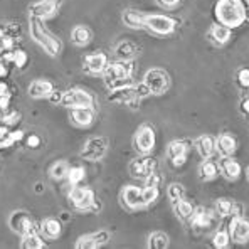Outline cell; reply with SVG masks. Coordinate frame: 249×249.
Instances as JSON below:
<instances>
[{
  "label": "cell",
  "instance_id": "obj_1",
  "mask_svg": "<svg viewBox=\"0 0 249 249\" xmlns=\"http://www.w3.org/2000/svg\"><path fill=\"white\" fill-rule=\"evenodd\" d=\"M215 19L219 24L236 29L248 20L243 0H219L215 3Z\"/></svg>",
  "mask_w": 249,
  "mask_h": 249
},
{
  "label": "cell",
  "instance_id": "obj_2",
  "mask_svg": "<svg viewBox=\"0 0 249 249\" xmlns=\"http://www.w3.org/2000/svg\"><path fill=\"white\" fill-rule=\"evenodd\" d=\"M29 24H31L29 25V29H31L32 39H34V41L37 42L39 46H41L42 49L49 54V56H57V54L61 53V42L57 41V39H54L53 36H51V32L44 27L42 19L32 16Z\"/></svg>",
  "mask_w": 249,
  "mask_h": 249
},
{
  "label": "cell",
  "instance_id": "obj_3",
  "mask_svg": "<svg viewBox=\"0 0 249 249\" xmlns=\"http://www.w3.org/2000/svg\"><path fill=\"white\" fill-rule=\"evenodd\" d=\"M69 202L78 211H91L94 204H96V197H94L93 190L84 189V187L79 185H72L71 192H69Z\"/></svg>",
  "mask_w": 249,
  "mask_h": 249
},
{
  "label": "cell",
  "instance_id": "obj_4",
  "mask_svg": "<svg viewBox=\"0 0 249 249\" xmlns=\"http://www.w3.org/2000/svg\"><path fill=\"white\" fill-rule=\"evenodd\" d=\"M9 224L14 232H19L20 236H25V234H31V232H39V231H41V228L36 229V224L32 222V219L29 217L27 212H24V211L14 212L9 219Z\"/></svg>",
  "mask_w": 249,
  "mask_h": 249
},
{
  "label": "cell",
  "instance_id": "obj_5",
  "mask_svg": "<svg viewBox=\"0 0 249 249\" xmlns=\"http://www.w3.org/2000/svg\"><path fill=\"white\" fill-rule=\"evenodd\" d=\"M61 103L72 109V108H81V106H93L94 98L83 89H69L62 93Z\"/></svg>",
  "mask_w": 249,
  "mask_h": 249
},
{
  "label": "cell",
  "instance_id": "obj_6",
  "mask_svg": "<svg viewBox=\"0 0 249 249\" xmlns=\"http://www.w3.org/2000/svg\"><path fill=\"white\" fill-rule=\"evenodd\" d=\"M143 83L153 94H162L168 88V74L162 69H150L145 74Z\"/></svg>",
  "mask_w": 249,
  "mask_h": 249
},
{
  "label": "cell",
  "instance_id": "obj_7",
  "mask_svg": "<svg viewBox=\"0 0 249 249\" xmlns=\"http://www.w3.org/2000/svg\"><path fill=\"white\" fill-rule=\"evenodd\" d=\"M106 150H108V142L101 137H96V138H91L88 140V143L84 145L83 152H81V157L84 160H89V162H98L105 157Z\"/></svg>",
  "mask_w": 249,
  "mask_h": 249
},
{
  "label": "cell",
  "instance_id": "obj_8",
  "mask_svg": "<svg viewBox=\"0 0 249 249\" xmlns=\"http://www.w3.org/2000/svg\"><path fill=\"white\" fill-rule=\"evenodd\" d=\"M109 101L118 103V105H130L131 108H138L137 105H140V98H138L137 88H135L133 84L118 88V89H113L111 94H109Z\"/></svg>",
  "mask_w": 249,
  "mask_h": 249
},
{
  "label": "cell",
  "instance_id": "obj_9",
  "mask_svg": "<svg viewBox=\"0 0 249 249\" xmlns=\"http://www.w3.org/2000/svg\"><path fill=\"white\" fill-rule=\"evenodd\" d=\"M133 62L131 61H118V62H111V64L106 66V69L103 71L105 74V81H111V79H124V78H131L133 74Z\"/></svg>",
  "mask_w": 249,
  "mask_h": 249
},
{
  "label": "cell",
  "instance_id": "obj_10",
  "mask_svg": "<svg viewBox=\"0 0 249 249\" xmlns=\"http://www.w3.org/2000/svg\"><path fill=\"white\" fill-rule=\"evenodd\" d=\"M133 145H135V150L143 153V155L152 152L153 146H155V133H153L152 128L146 126V124L138 128L137 135H135Z\"/></svg>",
  "mask_w": 249,
  "mask_h": 249
},
{
  "label": "cell",
  "instance_id": "obj_11",
  "mask_svg": "<svg viewBox=\"0 0 249 249\" xmlns=\"http://www.w3.org/2000/svg\"><path fill=\"white\" fill-rule=\"evenodd\" d=\"M145 27L159 36H167L170 32H174L175 20L167 16H146Z\"/></svg>",
  "mask_w": 249,
  "mask_h": 249
},
{
  "label": "cell",
  "instance_id": "obj_12",
  "mask_svg": "<svg viewBox=\"0 0 249 249\" xmlns=\"http://www.w3.org/2000/svg\"><path fill=\"white\" fill-rule=\"evenodd\" d=\"M157 170V162L150 157H142V159H135L130 163V174L135 178H145L148 177L152 172Z\"/></svg>",
  "mask_w": 249,
  "mask_h": 249
},
{
  "label": "cell",
  "instance_id": "obj_13",
  "mask_svg": "<svg viewBox=\"0 0 249 249\" xmlns=\"http://www.w3.org/2000/svg\"><path fill=\"white\" fill-rule=\"evenodd\" d=\"M189 222L192 228L209 229V228H212L215 222V212L209 211L206 207H197V209H194L192 215L189 217Z\"/></svg>",
  "mask_w": 249,
  "mask_h": 249
},
{
  "label": "cell",
  "instance_id": "obj_14",
  "mask_svg": "<svg viewBox=\"0 0 249 249\" xmlns=\"http://www.w3.org/2000/svg\"><path fill=\"white\" fill-rule=\"evenodd\" d=\"M228 231L231 239L236 241V243H246V241H249V221L243 219V215L231 219Z\"/></svg>",
  "mask_w": 249,
  "mask_h": 249
},
{
  "label": "cell",
  "instance_id": "obj_15",
  "mask_svg": "<svg viewBox=\"0 0 249 249\" xmlns=\"http://www.w3.org/2000/svg\"><path fill=\"white\" fill-rule=\"evenodd\" d=\"M187 152H189V146H187L185 142H172L167 148V157L170 160V163L174 167H180L185 163L187 159Z\"/></svg>",
  "mask_w": 249,
  "mask_h": 249
},
{
  "label": "cell",
  "instance_id": "obj_16",
  "mask_svg": "<svg viewBox=\"0 0 249 249\" xmlns=\"http://www.w3.org/2000/svg\"><path fill=\"white\" fill-rule=\"evenodd\" d=\"M108 66V59L103 53H93L84 57V71L89 74H101Z\"/></svg>",
  "mask_w": 249,
  "mask_h": 249
},
{
  "label": "cell",
  "instance_id": "obj_17",
  "mask_svg": "<svg viewBox=\"0 0 249 249\" xmlns=\"http://www.w3.org/2000/svg\"><path fill=\"white\" fill-rule=\"evenodd\" d=\"M122 200L128 209H138V207L145 206L143 190H142L140 187H135V185L124 187L123 192H122Z\"/></svg>",
  "mask_w": 249,
  "mask_h": 249
},
{
  "label": "cell",
  "instance_id": "obj_18",
  "mask_svg": "<svg viewBox=\"0 0 249 249\" xmlns=\"http://www.w3.org/2000/svg\"><path fill=\"white\" fill-rule=\"evenodd\" d=\"M61 5V0H41V2H36L31 7V14L39 19H47V17H53L56 14L57 7Z\"/></svg>",
  "mask_w": 249,
  "mask_h": 249
},
{
  "label": "cell",
  "instance_id": "obj_19",
  "mask_svg": "<svg viewBox=\"0 0 249 249\" xmlns=\"http://www.w3.org/2000/svg\"><path fill=\"white\" fill-rule=\"evenodd\" d=\"M109 241V234L106 231H100V232H94V234H88V236L79 237V241L76 243V248L78 249H96L100 246H103Z\"/></svg>",
  "mask_w": 249,
  "mask_h": 249
},
{
  "label": "cell",
  "instance_id": "obj_20",
  "mask_svg": "<svg viewBox=\"0 0 249 249\" xmlns=\"http://www.w3.org/2000/svg\"><path fill=\"white\" fill-rule=\"evenodd\" d=\"M72 122L79 126H89L94 120V109L93 106H81V108H72L71 111Z\"/></svg>",
  "mask_w": 249,
  "mask_h": 249
},
{
  "label": "cell",
  "instance_id": "obj_21",
  "mask_svg": "<svg viewBox=\"0 0 249 249\" xmlns=\"http://www.w3.org/2000/svg\"><path fill=\"white\" fill-rule=\"evenodd\" d=\"M219 170L224 174V177H228L229 180H236L241 175V165L231 157H222L219 162Z\"/></svg>",
  "mask_w": 249,
  "mask_h": 249
},
{
  "label": "cell",
  "instance_id": "obj_22",
  "mask_svg": "<svg viewBox=\"0 0 249 249\" xmlns=\"http://www.w3.org/2000/svg\"><path fill=\"white\" fill-rule=\"evenodd\" d=\"M53 91H54L53 83L44 81V79H37V81L31 83V86H29V94H31L32 98H37V100H41V98H49Z\"/></svg>",
  "mask_w": 249,
  "mask_h": 249
},
{
  "label": "cell",
  "instance_id": "obj_23",
  "mask_svg": "<svg viewBox=\"0 0 249 249\" xmlns=\"http://www.w3.org/2000/svg\"><path fill=\"white\" fill-rule=\"evenodd\" d=\"M196 148L202 159H211L215 152V140L211 137V135H202V137L197 138Z\"/></svg>",
  "mask_w": 249,
  "mask_h": 249
},
{
  "label": "cell",
  "instance_id": "obj_24",
  "mask_svg": "<svg viewBox=\"0 0 249 249\" xmlns=\"http://www.w3.org/2000/svg\"><path fill=\"white\" fill-rule=\"evenodd\" d=\"M123 22L124 25L131 29H143L145 27V20H146V14L138 12V10H124L123 12Z\"/></svg>",
  "mask_w": 249,
  "mask_h": 249
},
{
  "label": "cell",
  "instance_id": "obj_25",
  "mask_svg": "<svg viewBox=\"0 0 249 249\" xmlns=\"http://www.w3.org/2000/svg\"><path fill=\"white\" fill-rule=\"evenodd\" d=\"M215 150H217L222 157H231L236 152V140L228 133L221 135V137L215 140Z\"/></svg>",
  "mask_w": 249,
  "mask_h": 249
},
{
  "label": "cell",
  "instance_id": "obj_26",
  "mask_svg": "<svg viewBox=\"0 0 249 249\" xmlns=\"http://www.w3.org/2000/svg\"><path fill=\"white\" fill-rule=\"evenodd\" d=\"M209 37L212 39V42L217 44V46H222L231 39V29L228 25H222V24H215L212 25L211 32H209Z\"/></svg>",
  "mask_w": 249,
  "mask_h": 249
},
{
  "label": "cell",
  "instance_id": "obj_27",
  "mask_svg": "<svg viewBox=\"0 0 249 249\" xmlns=\"http://www.w3.org/2000/svg\"><path fill=\"white\" fill-rule=\"evenodd\" d=\"M137 53H138V47L135 46L131 41L120 42L118 46H116V49H115V54H116V57H118L120 61H131L135 56H137Z\"/></svg>",
  "mask_w": 249,
  "mask_h": 249
},
{
  "label": "cell",
  "instance_id": "obj_28",
  "mask_svg": "<svg viewBox=\"0 0 249 249\" xmlns=\"http://www.w3.org/2000/svg\"><path fill=\"white\" fill-rule=\"evenodd\" d=\"M199 175L202 180H212L219 175V165L214 162V160L206 159L199 167Z\"/></svg>",
  "mask_w": 249,
  "mask_h": 249
},
{
  "label": "cell",
  "instance_id": "obj_29",
  "mask_svg": "<svg viewBox=\"0 0 249 249\" xmlns=\"http://www.w3.org/2000/svg\"><path fill=\"white\" fill-rule=\"evenodd\" d=\"M41 232L47 239H56L61 234V224L56 219H46V221L41 224Z\"/></svg>",
  "mask_w": 249,
  "mask_h": 249
},
{
  "label": "cell",
  "instance_id": "obj_30",
  "mask_svg": "<svg viewBox=\"0 0 249 249\" xmlns=\"http://www.w3.org/2000/svg\"><path fill=\"white\" fill-rule=\"evenodd\" d=\"M71 41L76 44V46H86L88 42L91 41V32L88 27H84V25H78V27L72 29L71 32Z\"/></svg>",
  "mask_w": 249,
  "mask_h": 249
},
{
  "label": "cell",
  "instance_id": "obj_31",
  "mask_svg": "<svg viewBox=\"0 0 249 249\" xmlns=\"http://www.w3.org/2000/svg\"><path fill=\"white\" fill-rule=\"evenodd\" d=\"M174 209H175V214H177V217L182 219V221H189V217L192 215V212H194L192 204L187 202V200H184V199H180L178 202H175Z\"/></svg>",
  "mask_w": 249,
  "mask_h": 249
},
{
  "label": "cell",
  "instance_id": "obj_32",
  "mask_svg": "<svg viewBox=\"0 0 249 249\" xmlns=\"http://www.w3.org/2000/svg\"><path fill=\"white\" fill-rule=\"evenodd\" d=\"M20 246L24 249H41L44 248V241L39 236V232H31V234H25Z\"/></svg>",
  "mask_w": 249,
  "mask_h": 249
},
{
  "label": "cell",
  "instance_id": "obj_33",
  "mask_svg": "<svg viewBox=\"0 0 249 249\" xmlns=\"http://www.w3.org/2000/svg\"><path fill=\"white\" fill-rule=\"evenodd\" d=\"M148 246L155 249H163L168 246V236L165 232H153L148 237Z\"/></svg>",
  "mask_w": 249,
  "mask_h": 249
},
{
  "label": "cell",
  "instance_id": "obj_34",
  "mask_svg": "<svg viewBox=\"0 0 249 249\" xmlns=\"http://www.w3.org/2000/svg\"><path fill=\"white\" fill-rule=\"evenodd\" d=\"M86 177V170L83 167H71L68 170V180L71 185H79Z\"/></svg>",
  "mask_w": 249,
  "mask_h": 249
},
{
  "label": "cell",
  "instance_id": "obj_35",
  "mask_svg": "<svg viewBox=\"0 0 249 249\" xmlns=\"http://www.w3.org/2000/svg\"><path fill=\"white\" fill-rule=\"evenodd\" d=\"M231 211H232V200L221 199L215 202L214 212H215V215H219V217H228V215H231Z\"/></svg>",
  "mask_w": 249,
  "mask_h": 249
},
{
  "label": "cell",
  "instance_id": "obj_36",
  "mask_svg": "<svg viewBox=\"0 0 249 249\" xmlns=\"http://www.w3.org/2000/svg\"><path fill=\"white\" fill-rule=\"evenodd\" d=\"M167 196H168V199L172 200V204H175V202H178L180 199H184L185 190H184V187H182L180 184H170V185H168V189H167Z\"/></svg>",
  "mask_w": 249,
  "mask_h": 249
},
{
  "label": "cell",
  "instance_id": "obj_37",
  "mask_svg": "<svg viewBox=\"0 0 249 249\" xmlns=\"http://www.w3.org/2000/svg\"><path fill=\"white\" fill-rule=\"evenodd\" d=\"M229 241H231L229 231H219V232H215L214 237H212V244H214V248H217V249L228 248Z\"/></svg>",
  "mask_w": 249,
  "mask_h": 249
},
{
  "label": "cell",
  "instance_id": "obj_38",
  "mask_svg": "<svg viewBox=\"0 0 249 249\" xmlns=\"http://www.w3.org/2000/svg\"><path fill=\"white\" fill-rule=\"evenodd\" d=\"M142 190H143V204L145 206L155 202L160 196V189L155 185H145V189H142Z\"/></svg>",
  "mask_w": 249,
  "mask_h": 249
},
{
  "label": "cell",
  "instance_id": "obj_39",
  "mask_svg": "<svg viewBox=\"0 0 249 249\" xmlns=\"http://www.w3.org/2000/svg\"><path fill=\"white\" fill-rule=\"evenodd\" d=\"M68 170H69L68 163H66V162H57V163H54L53 168H51V177L61 180V178L68 177Z\"/></svg>",
  "mask_w": 249,
  "mask_h": 249
},
{
  "label": "cell",
  "instance_id": "obj_40",
  "mask_svg": "<svg viewBox=\"0 0 249 249\" xmlns=\"http://www.w3.org/2000/svg\"><path fill=\"white\" fill-rule=\"evenodd\" d=\"M12 62L17 66V68H24L25 62H27V54L20 49H14L12 51Z\"/></svg>",
  "mask_w": 249,
  "mask_h": 249
},
{
  "label": "cell",
  "instance_id": "obj_41",
  "mask_svg": "<svg viewBox=\"0 0 249 249\" xmlns=\"http://www.w3.org/2000/svg\"><path fill=\"white\" fill-rule=\"evenodd\" d=\"M162 184V175L159 174V172H152V174L148 175V177L145 178V185H155V187H160Z\"/></svg>",
  "mask_w": 249,
  "mask_h": 249
},
{
  "label": "cell",
  "instance_id": "obj_42",
  "mask_svg": "<svg viewBox=\"0 0 249 249\" xmlns=\"http://www.w3.org/2000/svg\"><path fill=\"white\" fill-rule=\"evenodd\" d=\"M237 83L243 88H249V69H241L237 72Z\"/></svg>",
  "mask_w": 249,
  "mask_h": 249
},
{
  "label": "cell",
  "instance_id": "obj_43",
  "mask_svg": "<svg viewBox=\"0 0 249 249\" xmlns=\"http://www.w3.org/2000/svg\"><path fill=\"white\" fill-rule=\"evenodd\" d=\"M19 120H20V113H10V115L3 116V124L5 126H12V124L19 123Z\"/></svg>",
  "mask_w": 249,
  "mask_h": 249
},
{
  "label": "cell",
  "instance_id": "obj_44",
  "mask_svg": "<svg viewBox=\"0 0 249 249\" xmlns=\"http://www.w3.org/2000/svg\"><path fill=\"white\" fill-rule=\"evenodd\" d=\"M39 145H41V138H39L37 135H31V137L27 138V146H31V148H37Z\"/></svg>",
  "mask_w": 249,
  "mask_h": 249
},
{
  "label": "cell",
  "instance_id": "obj_45",
  "mask_svg": "<svg viewBox=\"0 0 249 249\" xmlns=\"http://www.w3.org/2000/svg\"><path fill=\"white\" fill-rule=\"evenodd\" d=\"M49 101L53 105L61 103V101H62V93H59V91H53V93H51V96H49Z\"/></svg>",
  "mask_w": 249,
  "mask_h": 249
},
{
  "label": "cell",
  "instance_id": "obj_46",
  "mask_svg": "<svg viewBox=\"0 0 249 249\" xmlns=\"http://www.w3.org/2000/svg\"><path fill=\"white\" fill-rule=\"evenodd\" d=\"M9 105H10V96H9V94H5V96L0 98V109H2V111L9 109Z\"/></svg>",
  "mask_w": 249,
  "mask_h": 249
},
{
  "label": "cell",
  "instance_id": "obj_47",
  "mask_svg": "<svg viewBox=\"0 0 249 249\" xmlns=\"http://www.w3.org/2000/svg\"><path fill=\"white\" fill-rule=\"evenodd\" d=\"M178 2H180V0H159V3L163 7H175Z\"/></svg>",
  "mask_w": 249,
  "mask_h": 249
},
{
  "label": "cell",
  "instance_id": "obj_48",
  "mask_svg": "<svg viewBox=\"0 0 249 249\" xmlns=\"http://www.w3.org/2000/svg\"><path fill=\"white\" fill-rule=\"evenodd\" d=\"M5 94H9V88H7V84L3 81H0V98L5 96Z\"/></svg>",
  "mask_w": 249,
  "mask_h": 249
},
{
  "label": "cell",
  "instance_id": "obj_49",
  "mask_svg": "<svg viewBox=\"0 0 249 249\" xmlns=\"http://www.w3.org/2000/svg\"><path fill=\"white\" fill-rule=\"evenodd\" d=\"M241 109H243V113H246V115L249 116V98H246V100L241 103Z\"/></svg>",
  "mask_w": 249,
  "mask_h": 249
},
{
  "label": "cell",
  "instance_id": "obj_50",
  "mask_svg": "<svg viewBox=\"0 0 249 249\" xmlns=\"http://www.w3.org/2000/svg\"><path fill=\"white\" fill-rule=\"evenodd\" d=\"M7 76V68L3 62H0V78H5Z\"/></svg>",
  "mask_w": 249,
  "mask_h": 249
},
{
  "label": "cell",
  "instance_id": "obj_51",
  "mask_svg": "<svg viewBox=\"0 0 249 249\" xmlns=\"http://www.w3.org/2000/svg\"><path fill=\"white\" fill-rule=\"evenodd\" d=\"M243 2H244V7H246V17L249 22V0H243Z\"/></svg>",
  "mask_w": 249,
  "mask_h": 249
},
{
  "label": "cell",
  "instance_id": "obj_52",
  "mask_svg": "<svg viewBox=\"0 0 249 249\" xmlns=\"http://www.w3.org/2000/svg\"><path fill=\"white\" fill-rule=\"evenodd\" d=\"M3 36H5V29H3V27H0V39H2Z\"/></svg>",
  "mask_w": 249,
  "mask_h": 249
},
{
  "label": "cell",
  "instance_id": "obj_53",
  "mask_svg": "<svg viewBox=\"0 0 249 249\" xmlns=\"http://www.w3.org/2000/svg\"><path fill=\"white\" fill-rule=\"evenodd\" d=\"M248 180H249V168H248Z\"/></svg>",
  "mask_w": 249,
  "mask_h": 249
}]
</instances>
